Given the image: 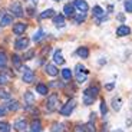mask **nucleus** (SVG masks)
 <instances>
[{
  "label": "nucleus",
  "instance_id": "1",
  "mask_svg": "<svg viewBox=\"0 0 132 132\" xmlns=\"http://www.w3.org/2000/svg\"><path fill=\"white\" fill-rule=\"evenodd\" d=\"M98 95H99V88L96 85L85 89L83 90V103L85 105H92L93 101L98 98Z\"/></svg>",
  "mask_w": 132,
  "mask_h": 132
},
{
  "label": "nucleus",
  "instance_id": "2",
  "mask_svg": "<svg viewBox=\"0 0 132 132\" xmlns=\"http://www.w3.org/2000/svg\"><path fill=\"white\" fill-rule=\"evenodd\" d=\"M75 108H76V101H75V99H69V101L62 106V109H60V115L69 116L70 113L75 111Z\"/></svg>",
  "mask_w": 132,
  "mask_h": 132
},
{
  "label": "nucleus",
  "instance_id": "3",
  "mask_svg": "<svg viewBox=\"0 0 132 132\" xmlns=\"http://www.w3.org/2000/svg\"><path fill=\"white\" fill-rule=\"evenodd\" d=\"M57 102H59V96H57V93H52V95L47 98V111H50V112H53L55 109L57 108Z\"/></svg>",
  "mask_w": 132,
  "mask_h": 132
},
{
  "label": "nucleus",
  "instance_id": "4",
  "mask_svg": "<svg viewBox=\"0 0 132 132\" xmlns=\"http://www.w3.org/2000/svg\"><path fill=\"white\" fill-rule=\"evenodd\" d=\"M20 69L23 70V78H22V79H23L24 83H32L33 80H35V73H33L27 66H22Z\"/></svg>",
  "mask_w": 132,
  "mask_h": 132
},
{
  "label": "nucleus",
  "instance_id": "5",
  "mask_svg": "<svg viewBox=\"0 0 132 132\" xmlns=\"http://www.w3.org/2000/svg\"><path fill=\"white\" fill-rule=\"evenodd\" d=\"M10 10H12V14L16 16V17H22V16H23V7H22L20 2H14V3H12Z\"/></svg>",
  "mask_w": 132,
  "mask_h": 132
},
{
  "label": "nucleus",
  "instance_id": "6",
  "mask_svg": "<svg viewBox=\"0 0 132 132\" xmlns=\"http://www.w3.org/2000/svg\"><path fill=\"white\" fill-rule=\"evenodd\" d=\"M27 46H29V39L27 37H19V39L14 42V49L16 50H24L27 49Z\"/></svg>",
  "mask_w": 132,
  "mask_h": 132
},
{
  "label": "nucleus",
  "instance_id": "7",
  "mask_svg": "<svg viewBox=\"0 0 132 132\" xmlns=\"http://www.w3.org/2000/svg\"><path fill=\"white\" fill-rule=\"evenodd\" d=\"M13 128L16 129V132H27V122L24 119H17L16 122L13 123Z\"/></svg>",
  "mask_w": 132,
  "mask_h": 132
},
{
  "label": "nucleus",
  "instance_id": "8",
  "mask_svg": "<svg viewBox=\"0 0 132 132\" xmlns=\"http://www.w3.org/2000/svg\"><path fill=\"white\" fill-rule=\"evenodd\" d=\"M73 7H76L80 13H86V12L89 10V6H88V3H86V0H75Z\"/></svg>",
  "mask_w": 132,
  "mask_h": 132
},
{
  "label": "nucleus",
  "instance_id": "9",
  "mask_svg": "<svg viewBox=\"0 0 132 132\" xmlns=\"http://www.w3.org/2000/svg\"><path fill=\"white\" fill-rule=\"evenodd\" d=\"M26 29H27V24L23 23V22H19V23H16L13 26V33L17 35V36H20V35H23L26 32Z\"/></svg>",
  "mask_w": 132,
  "mask_h": 132
},
{
  "label": "nucleus",
  "instance_id": "10",
  "mask_svg": "<svg viewBox=\"0 0 132 132\" xmlns=\"http://www.w3.org/2000/svg\"><path fill=\"white\" fill-rule=\"evenodd\" d=\"M128 35H131V27H128L126 24H122V26H119L116 29V36L123 37V36H128Z\"/></svg>",
  "mask_w": 132,
  "mask_h": 132
},
{
  "label": "nucleus",
  "instance_id": "11",
  "mask_svg": "<svg viewBox=\"0 0 132 132\" xmlns=\"http://www.w3.org/2000/svg\"><path fill=\"white\" fill-rule=\"evenodd\" d=\"M92 14H93L95 17H99V22H101L102 19H105V17H103V14H105V10H103L101 6H95V7H93V9H92Z\"/></svg>",
  "mask_w": 132,
  "mask_h": 132
},
{
  "label": "nucleus",
  "instance_id": "12",
  "mask_svg": "<svg viewBox=\"0 0 132 132\" xmlns=\"http://www.w3.org/2000/svg\"><path fill=\"white\" fill-rule=\"evenodd\" d=\"M53 62L56 63V65H65V59L62 57V52H60V49H57L56 52L53 53Z\"/></svg>",
  "mask_w": 132,
  "mask_h": 132
},
{
  "label": "nucleus",
  "instance_id": "13",
  "mask_svg": "<svg viewBox=\"0 0 132 132\" xmlns=\"http://www.w3.org/2000/svg\"><path fill=\"white\" fill-rule=\"evenodd\" d=\"M76 55L79 57H82V59H88L89 57V49L86 46H80L79 49L76 50Z\"/></svg>",
  "mask_w": 132,
  "mask_h": 132
},
{
  "label": "nucleus",
  "instance_id": "14",
  "mask_svg": "<svg viewBox=\"0 0 132 132\" xmlns=\"http://www.w3.org/2000/svg\"><path fill=\"white\" fill-rule=\"evenodd\" d=\"M45 72H46L49 76H56L59 70H57V68L55 65H50V63H49V65L45 66Z\"/></svg>",
  "mask_w": 132,
  "mask_h": 132
},
{
  "label": "nucleus",
  "instance_id": "15",
  "mask_svg": "<svg viewBox=\"0 0 132 132\" xmlns=\"http://www.w3.org/2000/svg\"><path fill=\"white\" fill-rule=\"evenodd\" d=\"M63 16H66V17H73L75 16L73 4H65V7H63Z\"/></svg>",
  "mask_w": 132,
  "mask_h": 132
},
{
  "label": "nucleus",
  "instance_id": "16",
  "mask_svg": "<svg viewBox=\"0 0 132 132\" xmlns=\"http://www.w3.org/2000/svg\"><path fill=\"white\" fill-rule=\"evenodd\" d=\"M30 132H42V122L39 119H35L30 125Z\"/></svg>",
  "mask_w": 132,
  "mask_h": 132
},
{
  "label": "nucleus",
  "instance_id": "17",
  "mask_svg": "<svg viewBox=\"0 0 132 132\" xmlns=\"http://www.w3.org/2000/svg\"><path fill=\"white\" fill-rule=\"evenodd\" d=\"M53 23H55L56 27H63L65 26V16H63V14H57V16H55Z\"/></svg>",
  "mask_w": 132,
  "mask_h": 132
},
{
  "label": "nucleus",
  "instance_id": "18",
  "mask_svg": "<svg viewBox=\"0 0 132 132\" xmlns=\"http://www.w3.org/2000/svg\"><path fill=\"white\" fill-rule=\"evenodd\" d=\"M6 108H7V111L16 112L17 109L20 108V105H19V102H17V101H9V102H7V105H6Z\"/></svg>",
  "mask_w": 132,
  "mask_h": 132
},
{
  "label": "nucleus",
  "instance_id": "19",
  "mask_svg": "<svg viewBox=\"0 0 132 132\" xmlns=\"http://www.w3.org/2000/svg\"><path fill=\"white\" fill-rule=\"evenodd\" d=\"M24 102L27 103V106L35 105V95H33L32 92H29V90H27V92L24 93Z\"/></svg>",
  "mask_w": 132,
  "mask_h": 132
},
{
  "label": "nucleus",
  "instance_id": "20",
  "mask_svg": "<svg viewBox=\"0 0 132 132\" xmlns=\"http://www.w3.org/2000/svg\"><path fill=\"white\" fill-rule=\"evenodd\" d=\"M12 22H13V17L10 16V14H6V16H3V17H2V20H0V26L6 27V26H9Z\"/></svg>",
  "mask_w": 132,
  "mask_h": 132
},
{
  "label": "nucleus",
  "instance_id": "21",
  "mask_svg": "<svg viewBox=\"0 0 132 132\" xmlns=\"http://www.w3.org/2000/svg\"><path fill=\"white\" fill-rule=\"evenodd\" d=\"M12 62H13V66L14 68H22V57L19 56V55H13L12 56Z\"/></svg>",
  "mask_w": 132,
  "mask_h": 132
},
{
  "label": "nucleus",
  "instance_id": "22",
  "mask_svg": "<svg viewBox=\"0 0 132 132\" xmlns=\"http://www.w3.org/2000/svg\"><path fill=\"white\" fill-rule=\"evenodd\" d=\"M73 20H75V23H76V24L83 23V22L86 20V13H79V14H76V16H73Z\"/></svg>",
  "mask_w": 132,
  "mask_h": 132
},
{
  "label": "nucleus",
  "instance_id": "23",
  "mask_svg": "<svg viewBox=\"0 0 132 132\" xmlns=\"http://www.w3.org/2000/svg\"><path fill=\"white\" fill-rule=\"evenodd\" d=\"M121 106H122V101H121V98H113L112 99V108L118 112L119 109H121Z\"/></svg>",
  "mask_w": 132,
  "mask_h": 132
},
{
  "label": "nucleus",
  "instance_id": "24",
  "mask_svg": "<svg viewBox=\"0 0 132 132\" xmlns=\"http://www.w3.org/2000/svg\"><path fill=\"white\" fill-rule=\"evenodd\" d=\"M62 76H63V80H66V82H69L70 79H72V70L70 69H63L62 70Z\"/></svg>",
  "mask_w": 132,
  "mask_h": 132
},
{
  "label": "nucleus",
  "instance_id": "25",
  "mask_svg": "<svg viewBox=\"0 0 132 132\" xmlns=\"http://www.w3.org/2000/svg\"><path fill=\"white\" fill-rule=\"evenodd\" d=\"M53 16H55V10L53 9H47L45 12H42V14H40L42 19H49V17H53Z\"/></svg>",
  "mask_w": 132,
  "mask_h": 132
},
{
  "label": "nucleus",
  "instance_id": "26",
  "mask_svg": "<svg viewBox=\"0 0 132 132\" xmlns=\"http://www.w3.org/2000/svg\"><path fill=\"white\" fill-rule=\"evenodd\" d=\"M36 92H39L40 95H46L47 93V86L45 85V83H39V85L36 86Z\"/></svg>",
  "mask_w": 132,
  "mask_h": 132
},
{
  "label": "nucleus",
  "instance_id": "27",
  "mask_svg": "<svg viewBox=\"0 0 132 132\" xmlns=\"http://www.w3.org/2000/svg\"><path fill=\"white\" fill-rule=\"evenodd\" d=\"M50 132H66V128H65V125H62V123H56V125L52 126V131Z\"/></svg>",
  "mask_w": 132,
  "mask_h": 132
},
{
  "label": "nucleus",
  "instance_id": "28",
  "mask_svg": "<svg viewBox=\"0 0 132 132\" xmlns=\"http://www.w3.org/2000/svg\"><path fill=\"white\" fill-rule=\"evenodd\" d=\"M6 63H7V56H6V53H4L3 50H0V68L6 66Z\"/></svg>",
  "mask_w": 132,
  "mask_h": 132
},
{
  "label": "nucleus",
  "instance_id": "29",
  "mask_svg": "<svg viewBox=\"0 0 132 132\" xmlns=\"http://www.w3.org/2000/svg\"><path fill=\"white\" fill-rule=\"evenodd\" d=\"M123 9L128 13H132V0H125L123 2Z\"/></svg>",
  "mask_w": 132,
  "mask_h": 132
},
{
  "label": "nucleus",
  "instance_id": "30",
  "mask_svg": "<svg viewBox=\"0 0 132 132\" xmlns=\"http://www.w3.org/2000/svg\"><path fill=\"white\" fill-rule=\"evenodd\" d=\"M42 37H43V30L42 29H39L36 33H35V35H33V40H35V42H39Z\"/></svg>",
  "mask_w": 132,
  "mask_h": 132
},
{
  "label": "nucleus",
  "instance_id": "31",
  "mask_svg": "<svg viewBox=\"0 0 132 132\" xmlns=\"http://www.w3.org/2000/svg\"><path fill=\"white\" fill-rule=\"evenodd\" d=\"M10 125L7 122H0V132H9Z\"/></svg>",
  "mask_w": 132,
  "mask_h": 132
},
{
  "label": "nucleus",
  "instance_id": "32",
  "mask_svg": "<svg viewBox=\"0 0 132 132\" xmlns=\"http://www.w3.org/2000/svg\"><path fill=\"white\" fill-rule=\"evenodd\" d=\"M32 56H35V50H33V49H30V50H27V52L24 53L22 59H24V60H29V59H32Z\"/></svg>",
  "mask_w": 132,
  "mask_h": 132
},
{
  "label": "nucleus",
  "instance_id": "33",
  "mask_svg": "<svg viewBox=\"0 0 132 132\" xmlns=\"http://www.w3.org/2000/svg\"><path fill=\"white\" fill-rule=\"evenodd\" d=\"M101 113L102 115H106L108 113V108H106V103H105V101H101Z\"/></svg>",
  "mask_w": 132,
  "mask_h": 132
},
{
  "label": "nucleus",
  "instance_id": "34",
  "mask_svg": "<svg viewBox=\"0 0 132 132\" xmlns=\"http://www.w3.org/2000/svg\"><path fill=\"white\" fill-rule=\"evenodd\" d=\"M10 78H7V76H4L3 73H0V86H4L7 82H9Z\"/></svg>",
  "mask_w": 132,
  "mask_h": 132
},
{
  "label": "nucleus",
  "instance_id": "35",
  "mask_svg": "<svg viewBox=\"0 0 132 132\" xmlns=\"http://www.w3.org/2000/svg\"><path fill=\"white\" fill-rule=\"evenodd\" d=\"M73 132H86L85 131V125H76L73 128Z\"/></svg>",
  "mask_w": 132,
  "mask_h": 132
},
{
  "label": "nucleus",
  "instance_id": "36",
  "mask_svg": "<svg viewBox=\"0 0 132 132\" xmlns=\"http://www.w3.org/2000/svg\"><path fill=\"white\" fill-rule=\"evenodd\" d=\"M7 113V108H6V105H0V118L2 116H4Z\"/></svg>",
  "mask_w": 132,
  "mask_h": 132
},
{
  "label": "nucleus",
  "instance_id": "37",
  "mask_svg": "<svg viewBox=\"0 0 132 132\" xmlns=\"http://www.w3.org/2000/svg\"><path fill=\"white\" fill-rule=\"evenodd\" d=\"M113 88H115V82H112V83H106V85H105V89H106V90H112Z\"/></svg>",
  "mask_w": 132,
  "mask_h": 132
},
{
  "label": "nucleus",
  "instance_id": "38",
  "mask_svg": "<svg viewBox=\"0 0 132 132\" xmlns=\"http://www.w3.org/2000/svg\"><path fill=\"white\" fill-rule=\"evenodd\" d=\"M50 86H55V88H56V86H57V88H62V86H63V83H60V82H52V83H50Z\"/></svg>",
  "mask_w": 132,
  "mask_h": 132
},
{
  "label": "nucleus",
  "instance_id": "39",
  "mask_svg": "<svg viewBox=\"0 0 132 132\" xmlns=\"http://www.w3.org/2000/svg\"><path fill=\"white\" fill-rule=\"evenodd\" d=\"M49 50H50V47L47 46V47H45V49L42 50V56H45V55H47V53H49Z\"/></svg>",
  "mask_w": 132,
  "mask_h": 132
},
{
  "label": "nucleus",
  "instance_id": "40",
  "mask_svg": "<svg viewBox=\"0 0 132 132\" xmlns=\"http://www.w3.org/2000/svg\"><path fill=\"white\" fill-rule=\"evenodd\" d=\"M55 2H60V0H55Z\"/></svg>",
  "mask_w": 132,
  "mask_h": 132
}]
</instances>
